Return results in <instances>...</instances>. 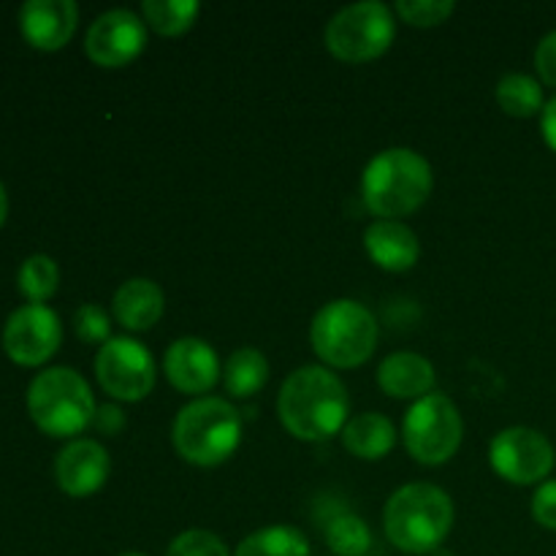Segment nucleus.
<instances>
[{
	"label": "nucleus",
	"instance_id": "obj_31",
	"mask_svg": "<svg viewBox=\"0 0 556 556\" xmlns=\"http://www.w3.org/2000/svg\"><path fill=\"white\" fill-rule=\"evenodd\" d=\"M92 427L101 434H117L119 429L125 427V416L117 405H103L96 410V418H92Z\"/></svg>",
	"mask_w": 556,
	"mask_h": 556
},
{
	"label": "nucleus",
	"instance_id": "obj_7",
	"mask_svg": "<svg viewBox=\"0 0 556 556\" xmlns=\"http://www.w3.org/2000/svg\"><path fill=\"white\" fill-rule=\"evenodd\" d=\"M396 36L394 14L386 3L362 0L345 5L329 20L324 41L337 60L345 63H367L389 52Z\"/></svg>",
	"mask_w": 556,
	"mask_h": 556
},
{
	"label": "nucleus",
	"instance_id": "obj_32",
	"mask_svg": "<svg viewBox=\"0 0 556 556\" xmlns=\"http://www.w3.org/2000/svg\"><path fill=\"white\" fill-rule=\"evenodd\" d=\"M541 130H543V139H546V144L556 152V96L546 103V106H543Z\"/></svg>",
	"mask_w": 556,
	"mask_h": 556
},
{
	"label": "nucleus",
	"instance_id": "obj_20",
	"mask_svg": "<svg viewBox=\"0 0 556 556\" xmlns=\"http://www.w3.org/2000/svg\"><path fill=\"white\" fill-rule=\"evenodd\" d=\"M269 380V362L258 348H239L237 353L228 356V364L223 367V383L226 391L237 400L258 394Z\"/></svg>",
	"mask_w": 556,
	"mask_h": 556
},
{
	"label": "nucleus",
	"instance_id": "obj_15",
	"mask_svg": "<svg viewBox=\"0 0 556 556\" xmlns=\"http://www.w3.org/2000/svg\"><path fill=\"white\" fill-rule=\"evenodd\" d=\"M76 22L79 9L74 0H27L20 9L22 36L43 52L63 49L76 33Z\"/></svg>",
	"mask_w": 556,
	"mask_h": 556
},
{
	"label": "nucleus",
	"instance_id": "obj_17",
	"mask_svg": "<svg viewBox=\"0 0 556 556\" xmlns=\"http://www.w3.org/2000/svg\"><path fill=\"white\" fill-rule=\"evenodd\" d=\"M434 380L438 375H434L432 362L410 351L391 353L378 369L380 389L394 400H424L432 394Z\"/></svg>",
	"mask_w": 556,
	"mask_h": 556
},
{
	"label": "nucleus",
	"instance_id": "obj_18",
	"mask_svg": "<svg viewBox=\"0 0 556 556\" xmlns=\"http://www.w3.org/2000/svg\"><path fill=\"white\" fill-rule=\"evenodd\" d=\"M163 309H166V296L161 286L147 277L123 282L112 302L114 318L128 331H150L163 318Z\"/></svg>",
	"mask_w": 556,
	"mask_h": 556
},
{
	"label": "nucleus",
	"instance_id": "obj_11",
	"mask_svg": "<svg viewBox=\"0 0 556 556\" xmlns=\"http://www.w3.org/2000/svg\"><path fill=\"white\" fill-rule=\"evenodd\" d=\"M63 340V326L47 304H22L3 326V351L22 367H41Z\"/></svg>",
	"mask_w": 556,
	"mask_h": 556
},
{
	"label": "nucleus",
	"instance_id": "obj_28",
	"mask_svg": "<svg viewBox=\"0 0 556 556\" xmlns=\"http://www.w3.org/2000/svg\"><path fill=\"white\" fill-rule=\"evenodd\" d=\"M166 556H231L228 554L226 543L206 530H188L177 535L168 546Z\"/></svg>",
	"mask_w": 556,
	"mask_h": 556
},
{
	"label": "nucleus",
	"instance_id": "obj_14",
	"mask_svg": "<svg viewBox=\"0 0 556 556\" xmlns=\"http://www.w3.org/2000/svg\"><path fill=\"white\" fill-rule=\"evenodd\" d=\"M112 472L106 448L96 440H71L54 459V481L68 497H90Z\"/></svg>",
	"mask_w": 556,
	"mask_h": 556
},
{
	"label": "nucleus",
	"instance_id": "obj_16",
	"mask_svg": "<svg viewBox=\"0 0 556 556\" xmlns=\"http://www.w3.org/2000/svg\"><path fill=\"white\" fill-rule=\"evenodd\" d=\"M364 250L386 271L413 269L421 255L418 237L400 220H375L364 231Z\"/></svg>",
	"mask_w": 556,
	"mask_h": 556
},
{
	"label": "nucleus",
	"instance_id": "obj_21",
	"mask_svg": "<svg viewBox=\"0 0 556 556\" xmlns=\"http://www.w3.org/2000/svg\"><path fill=\"white\" fill-rule=\"evenodd\" d=\"M237 556H309V541L296 527H264L239 543Z\"/></svg>",
	"mask_w": 556,
	"mask_h": 556
},
{
	"label": "nucleus",
	"instance_id": "obj_12",
	"mask_svg": "<svg viewBox=\"0 0 556 556\" xmlns=\"http://www.w3.org/2000/svg\"><path fill=\"white\" fill-rule=\"evenodd\" d=\"M147 25L136 11L112 9L96 16L85 36V52L101 68H123L141 54Z\"/></svg>",
	"mask_w": 556,
	"mask_h": 556
},
{
	"label": "nucleus",
	"instance_id": "obj_33",
	"mask_svg": "<svg viewBox=\"0 0 556 556\" xmlns=\"http://www.w3.org/2000/svg\"><path fill=\"white\" fill-rule=\"evenodd\" d=\"M5 215H9V195H5L3 182H0V226L5 223Z\"/></svg>",
	"mask_w": 556,
	"mask_h": 556
},
{
	"label": "nucleus",
	"instance_id": "obj_3",
	"mask_svg": "<svg viewBox=\"0 0 556 556\" xmlns=\"http://www.w3.org/2000/svg\"><path fill=\"white\" fill-rule=\"evenodd\" d=\"M454 500L434 483H407L396 489L383 508V530L400 552H438L454 527Z\"/></svg>",
	"mask_w": 556,
	"mask_h": 556
},
{
	"label": "nucleus",
	"instance_id": "obj_1",
	"mask_svg": "<svg viewBox=\"0 0 556 556\" xmlns=\"http://www.w3.org/2000/svg\"><path fill=\"white\" fill-rule=\"evenodd\" d=\"M351 400L331 369L309 364L293 369L277 396V416L296 440L320 443L340 434L348 424Z\"/></svg>",
	"mask_w": 556,
	"mask_h": 556
},
{
	"label": "nucleus",
	"instance_id": "obj_24",
	"mask_svg": "<svg viewBox=\"0 0 556 556\" xmlns=\"http://www.w3.org/2000/svg\"><path fill=\"white\" fill-rule=\"evenodd\" d=\"M60 282V269L49 255L36 253L30 258L22 261L20 275H16V286H20L22 296L27 299V304H43L47 299H52L58 293Z\"/></svg>",
	"mask_w": 556,
	"mask_h": 556
},
{
	"label": "nucleus",
	"instance_id": "obj_6",
	"mask_svg": "<svg viewBox=\"0 0 556 556\" xmlns=\"http://www.w3.org/2000/svg\"><path fill=\"white\" fill-rule=\"evenodd\" d=\"M309 342L329 367H362L378 345V320L356 299H334L315 313Z\"/></svg>",
	"mask_w": 556,
	"mask_h": 556
},
{
	"label": "nucleus",
	"instance_id": "obj_23",
	"mask_svg": "<svg viewBox=\"0 0 556 556\" xmlns=\"http://www.w3.org/2000/svg\"><path fill=\"white\" fill-rule=\"evenodd\" d=\"M497 103L505 114L510 117H535L543 112L546 101H543V87L535 76L527 74H505L497 81Z\"/></svg>",
	"mask_w": 556,
	"mask_h": 556
},
{
	"label": "nucleus",
	"instance_id": "obj_25",
	"mask_svg": "<svg viewBox=\"0 0 556 556\" xmlns=\"http://www.w3.org/2000/svg\"><path fill=\"white\" fill-rule=\"evenodd\" d=\"M326 546L337 556H364L372 548V532L356 514H340L326 525Z\"/></svg>",
	"mask_w": 556,
	"mask_h": 556
},
{
	"label": "nucleus",
	"instance_id": "obj_22",
	"mask_svg": "<svg viewBox=\"0 0 556 556\" xmlns=\"http://www.w3.org/2000/svg\"><path fill=\"white\" fill-rule=\"evenodd\" d=\"M201 5L195 0H144L141 20L161 36H182L195 25Z\"/></svg>",
	"mask_w": 556,
	"mask_h": 556
},
{
	"label": "nucleus",
	"instance_id": "obj_13",
	"mask_svg": "<svg viewBox=\"0 0 556 556\" xmlns=\"http://www.w3.org/2000/svg\"><path fill=\"white\" fill-rule=\"evenodd\" d=\"M163 369H166L168 383L177 391L204 396L206 391L215 389L217 378H220V358L210 342L199 340V337H182L168 345Z\"/></svg>",
	"mask_w": 556,
	"mask_h": 556
},
{
	"label": "nucleus",
	"instance_id": "obj_27",
	"mask_svg": "<svg viewBox=\"0 0 556 556\" xmlns=\"http://www.w3.org/2000/svg\"><path fill=\"white\" fill-rule=\"evenodd\" d=\"M74 329L76 337L81 342H90V345H106L112 340V320L109 313L98 304H81L74 315Z\"/></svg>",
	"mask_w": 556,
	"mask_h": 556
},
{
	"label": "nucleus",
	"instance_id": "obj_29",
	"mask_svg": "<svg viewBox=\"0 0 556 556\" xmlns=\"http://www.w3.org/2000/svg\"><path fill=\"white\" fill-rule=\"evenodd\" d=\"M532 516L546 530H556V481H543L532 497Z\"/></svg>",
	"mask_w": 556,
	"mask_h": 556
},
{
	"label": "nucleus",
	"instance_id": "obj_8",
	"mask_svg": "<svg viewBox=\"0 0 556 556\" xmlns=\"http://www.w3.org/2000/svg\"><path fill=\"white\" fill-rule=\"evenodd\" d=\"M402 438L410 456L421 465H445L459 451L465 424L454 402L443 394H429L413 402L402 424Z\"/></svg>",
	"mask_w": 556,
	"mask_h": 556
},
{
	"label": "nucleus",
	"instance_id": "obj_4",
	"mask_svg": "<svg viewBox=\"0 0 556 556\" xmlns=\"http://www.w3.org/2000/svg\"><path fill=\"white\" fill-rule=\"evenodd\" d=\"M172 443L188 465H223L242 443V416L220 396H199L174 418Z\"/></svg>",
	"mask_w": 556,
	"mask_h": 556
},
{
	"label": "nucleus",
	"instance_id": "obj_5",
	"mask_svg": "<svg viewBox=\"0 0 556 556\" xmlns=\"http://www.w3.org/2000/svg\"><path fill=\"white\" fill-rule=\"evenodd\" d=\"M96 410L90 386L71 367L43 369L27 386V413L49 438H74L85 432Z\"/></svg>",
	"mask_w": 556,
	"mask_h": 556
},
{
	"label": "nucleus",
	"instance_id": "obj_2",
	"mask_svg": "<svg viewBox=\"0 0 556 556\" xmlns=\"http://www.w3.org/2000/svg\"><path fill=\"white\" fill-rule=\"evenodd\" d=\"M434 188L432 166L407 147L378 152L362 174V199L380 220L413 215L427 204Z\"/></svg>",
	"mask_w": 556,
	"mask_h": 556
},
{
	"label": "nucleus",
	"instance_id": "obj_34",
	"mask_svg": "<svg viewBox=\"0 0 556 556\" xmlns=\"http://www.w3.org/2000/svg\"><path fill=\"white\" fill-rule=\"evenodd\" d=\"M119 556H144V554H139V552H130V554H119Z\"/></svg>",
	"mask_w": 556,
	"mask_h": 556
},
{
	"label": "nucleus",
	"instance_id": "obj_19",
	"mask_svg": "<svg viewBox=\"0 0 556 556\" xmlns=\"http://www.w3.org/2000/svg\"><path fill=\"white\" fill-rule=\"evenodd\" d=\"M342 443L356 459L378 462L396 445V429L380 413H362L353 416L342 429Z\"/></svg>",
	"mask_w": 556,
	"mask_h": 556
},
{
	"label": "nucleus",
	"instance_id": "obj_10",
	"mask_svg": "<svg viewBox=\"0 0 556 556\" xmlns=\"http://www.w3.org/2000/svg\"><path fill=\"white\" fill-rule=\"evenodd\" d=\"M489 465L516 486H532L552 476L556 454L552 440L530 427L503 429L489 445Z\"/></svg>",
	"mask_w": 556,
	"mask_h": 556
},
{
	"label": "nucleus",
	"instance_id": "obj_30",
	"mask_svg": "<svg viewBox=\"0 0 556 556\" xmlns=\"http://www.w3.org/2000/svg\"><path fill=\"white\" fill-rule=\"evenodd\" d=\"M535 68L541 74V81L548 87H556V30L541 38L535 49Z\"/></svg>",
	"mask_w": 556,
	"mask_h": 556
},
{
	"label": "nucleus",
	"instance_id": "obj_9",
	"mask_svg": "<svg viewBox=\"0 0 556 556\" xmlns=\"http://www.w3.org/2000/svg\"><path fill=\"white\" fill-rule=\"evenodd\" d=\"M155 358L134 337H112L96 356V378L109 396L139 402L155 389Z\"/></svg>",
	"mask_w": 556,
	"mask_h": 556
},
{
	"label": "nucleus",
	"instance_id": "obj_26",
	"mask_svg": "<svg viewBox=\"0 0 556 556\" xmlns=\"http://www.w3.org/2000/svg\"><path fill=\"white\" fill-rule=\"evenodd\" d=\"M394 9L410 25L432 27L448 20L456 11V3L454 0H400Z\"/></svg>",
	"mask_w": 556,
	"mask_h": 556
}]
</instances>
